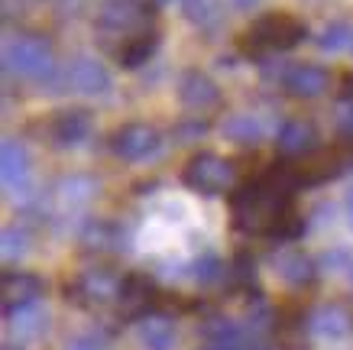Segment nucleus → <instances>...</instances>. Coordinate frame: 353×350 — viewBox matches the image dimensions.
Masks as SVG:
<instances>
[{
	"label": "nucleus",
	"instance_id": "1",
	"mask_svg": "<svg viewBox=\"0 0 353 350\" xmlns=\"http://www.w3.org/2000/svg\"><path fill=\"white\" fill-rule=\"evenodd\" d=\"M295 191L299 179L292 172V162H276L269 166L259 179L246 182L230 195V211H234V227L243 233H263L276 227L282 214L295 208Z\"/></svg>",
	"mask_w": 353,
	"mask_h": 350
},
{
	"label": "nucleus",
	"instance_id": "2",
	"mask_svg": "<svg viewBox=\"0 0 353 350\" xmlns=\"http://www.w3.org/2000/svg\"><path fill=\"white\" fill-rule=\"evenodd\" d=\"M305 23L289 17V13H269L256 20L240 36V52L246 59H266L269 52H285L305 39Z\"/></svg>",
	"mask_w": 353,
	"mask_h": 350
},
{
	"label": "nucleus",
	"instance_id": "3",
	"mask_svg": "<svg viewBox=\"0 0 353 350\" xmlns=\"http://www.w3.org/2000/svg\"><path fill=\"white\" fill-rule=\"evenodd\" d=\"M292 162V172L299 185H318V182H327L334 175H341L353 166V137L341 139L337 146L331 149H314L308 156H295Z\"/></svg>",
	"mask_w": 353,
	"mask_h": 350
},
{
	"label": "nucleus",
	"instance_id": "4",
	"mask_svg": "<svg viewBox=\"0 0 353 350\" xmlns=\"http://www.w3.org/2000/svg\"><path fill=\"white\" fill-rule=\"evenodd\" d=\"M182 182L192 191H201V195H227L234 188V166L214 156V153H198L185 166Z\"/></svg>",
	"mask_w": 353,
	"mask_h": 350
},
{
	"label": "nucleus",
	"instance_id": "5",
	"mask_svg": "<svg viewBox=\"0 0 353 350\" xmlns=\"http://www.w3.org/2000/svg\"><path fill=\"white\" fill-rule=\"evenodd\" d=\"M3 62H7V72L20 75V78H46L52 72V52L36 36H23V39L7 46Z\"/></svg>",
	"mask_w": 353,
	"mask_h": 350
},
{
	"label": "nucleus",
	"instance_id": "6",
	"mask_svg": "<svg viewBox=\"0 0 353 350\" xmlns=\"http://www.w3.org/2000/svg\"><path fill=\"white\" fill-rule=\"evenodd\" d=\"M159 302V289L146 273H127L120 279L117 289V305H120V318L139 321L150 315V308Z\"/></svg>",
	"mask_w": 353,
	"mask_h": 350
},
{
	"label": "nucleus",
	"instance_id": "7",
	"mask_svg": "<svg viewBox=\"0 0 353 350\" xmlns=\"http://www.w3.org/2000/svg\"><path fill=\"white\" fill-rule=\"evenodd\" d=\"M46 282L32 273H23V269H7L3 273V282H0V305H3V315H13L26 305H36L39 295H43Z\"/></svg>",
	"mask_w": 353,
	"mask_h": 350
},
{
	"label": "nucleus",
	"instance_id": "8",
	"mask_svg": "<svg viewBox=\"0 0 353 350\" xmlns=\"http://www.w3.org/2000/svg\"><path fill=\"white\" fill-rule=\"evenodd\" d=\"M110 146H114V153H117L120 159L137 162V159H146L152 149L159 146V133L150 124H127V127H120L114 133Z\"/></svg>",
	"mask_w": 353,
	"mask_h": 350
},
{
	"label": "nucleus",
	"instance_id": "9",
	"mask_svg": "<svg viewBox=\"0 0 353 350\" xmlns=\"http://www.w3.org/2000/svg\"><path fill=\"white\" fill-rule=\"evenodd\" d=\"M272 263H276V273L285 279L292 289H305V286H311V282L318 279V266H314V260H311L308 253L295 250V246L279 250Z\"/></svg>",
	"mask_w": 353,
	"mask_h": 350
},
{
	"label": "nucleus",
	"instance_id": "10",
	"mask_svg": "<svg viewBox=\"0 0 353 350\" xmlns=\"http://www.w3.org/2000/svg\"><path fill=\"white\" fill-rule=\"evenodd\" d=\"M327 88H331V75L324 72L321 65H299L285 75V91L292 97H301V101L321 97Z\"/></svg>",
	"mask_w": 353,
	"mask_h": 350
},
{
	"label": "nucleus",
	"instance_id": "11",
	"mask_svg": "<svg viewBox=\"0 0 353 350\" xmlns=\"http://www.w3.org/2000/svg\"><path fill=\"white\" fill-rule=\"evenodd\" d=\"M276 143L285 156H292V159H295V156H308V153H314V146H318V127H314L311 120L295 117L289 124H282Z\"/></svg>",
	"mask_w": 353,
	"mask_h": 350
},
{
	"label": "nucleus",
	"instance_id": "12",
	"mask_svg": "<svg viewBox=\"0 0 353 350\" xmlns=\"http://www.w3.org/2000/svg\"><path fill=\"white\" fill-rule=\"evenodd\" d=\"M117 289H120V282H114V279L101 269V273L81 276L75 286H68L65 292H68V298H75L78 305H104L108 298L117 295Z\"/></svg>",
	"mask_w": 353,
	"mask_h": 350
},
{
	"label": "nucleus",
	"instance_id": "13",
	"mask_svg": "<svg viewBox=\"0 0 353 350\" xmlns=\"http://www.w3.org/2000/svg\"><path fill=\"white\" fill-rule=\"evenodd\" d=\"M179 97L192 110H211L221 101V91H217V85L204 72H185L182 85H179Z\"/></svg>",
	"mask_w": 353,
	"mask_h": 350
},
{
	"label": "nucleus",
	"instance_id": "14",
	"mask_svg": "<svg viewBox=\"0 0 353 350\" xmlns=\"http://www.w3.org/2000/svg\"><path fill=\"white\" fill-rule=\"evenodd\" d=\"M146 13H152L146 3H137V0H110L108 7L101 10V17H97V23H101V30H133Z\"/></svg>",
	"mask_w": 353,
	"mask_h": 350
},
{
	"label": "nucleus",
	"instance_id": "15",
	"mask_svg": "<svg viewBox=\"0 0 353 350\" xmlns=\"http://www.w3.org/2000/svg\"><path fill=\"white\" fill-rule=\"evenodd\" d=\"M68 85L75 88V91H81V95H104L110 88V75L94 59H78L68 68Z\"/></svg>",
	"mask_w": 353,
	"mask_h": 350
},
{
	"label": "nucleus",
	"instance_id": "16",
	"mask_svg": "<svg viewBox=\"0 0 353 350\" xmlns=\"http://www.w3.org/2000/svg\"><path fill=\"white\" fill-rule=\"evenodd\" d=\"M308 328H311V334H318V338L337 340V338H343V334L353 328V318H350V311H347L343 305H324V308H318V311L311 315Z\"/></svg>",
	"mask_w": 353,
	"mask_h": 350
},
{
	"label": "nucleus",
	"instance_id": "17",
	"mask_svg": "<svg viewBox=\"0 0 353 350\" xmlns=\"http://www.w3.org/2000/svg\"><path fill=\"white\" fill-rule=\"evenodd\" d=\"M91 133V114L75 107V110H62V114L52 120V137L55 143H81V139Z\"/></svg>",
	"mask_w": 353,
	"mask_h": 350
},
{
	"label": "nucleus",
	"instance_id": "18",
	"mask_svg": "<svg viewBox=\"0 0 353 350\" xmlns=\"http://www.w3.org/2000/svg\"><path fill=\"white\" fill-rule=\"evenodd\" d=\"M156 46H159V32L139 30V32H133V36H130L127 43L120 46L117 59H120V65H123V68H137V65L150 62V55L156 52Z\"/></svg>",
	"mask_w": 353,
	"mask_h": 350
},
{
	"label": "nucleus",
	"instance_id": "19",
	"mask_svg": "<svg viewBox=\"0 0 353 350\" xmlns=\"http://www.w3.org/2000/svg\"><path fill=\"white\" fill-rule=\"evenodd\" d=\"M139 340L146 350H169L175 344V324L165 315H146L139 318Z\"/></svg>",
	"mask_w": 353,
	"mask_h": 350
},
{
	"label": "nucleus",
	"instance_id": "20",
	"mask_svg": "<svg viewBox=\"0 0 353 350\" xmlns=\"http://www.w3.org/2000/svg\"><path fill=\"white\" fill-rule=\"evenodd\" d=\"M0 162H3V182H7L10 188H17L20 182L30 179V156H26V149H23L20 143L7 139V143H3V156H0Z\"/></svg>",
	"mask_w": 353,
	"mask_h": 350
},
{
	"label": "nucleus",
	"instance_id": "21",
	"mask_svg": "<svg viewBox=\"0 0 353 350\" xmlns=\"http://www.w3.org/2000/svg\"><path fill=\"white\" fill-rule=\"evenodd\" d=\"M7 318H10V328L17 331L20 338H39V334L49 328V315L36 305L20 308V311H13V315H7Z\"/></svg>",
	"mask_w": 353,
	"mask_h": 350
},
{
	"label": "nucleus",
	"instance_id": "22",
	"mask_svg": "<svg viewBox=\"0 0 353 350\" xmlns=\"http://www.w3.org/2000/svg\"><path fill=\"white\" fill-rule=\"evenodd\" d=\"M81 244H85L88 250H97V253L114 250V246H117V227L108 221H91L88 231L81 233Z\"/></svg>",
	"mask_w": 353,
	"mask_h": 350
},
{
	"label": "nucleus",
	"instance_id": "23",
	"mask_svg": "<svg viewBox=\"0 0 353 350\" xmlns=\"http://www.w3.org/2000/svg\"><path fill=\"white\" fill-rule=\"evenodd\" d=\"M224 137L234 139V143H240V146H250V143H256L259 139V124L246 114H234L224 124Z\"/></svg>",
	"mask_w": 353,
	"mask_h": 350
},
{
	"label": "nucleus",
	"instance_id": "24",
	"mask_svg": "<svg viewBox=\"0 0 353 350\" xmlns=\"http://www.w3.org/2000/svg\"><path fill=\"white\" fill-rule=\"evenodd\" d=\"M91 191H94V182L75 175V179H65L62 185H59V198H62L65 204H85L88 198H91Z\"/></svg>",
	"mask_w": 353,
	"mask_h": 350
},
{
	"label": "nucleus",
	"instance_id": "25",
	"mask_svg": "<svg viewBox=\"0 0 353 350\" xmlns=\"http://www.w3.org/2000/svg\"><path fill=\"white\" fill-rule=\"evenodd\" d=\"M318 43H321L324 52H341V49L353 46V30L347 26V23H334V26L324 30V36L318 39Z\"/></svg>",
	"mask_w": 353,
	"mask_h": 350
},
{
	"label": "nucleus",
	"instance_id": "26",
	"mask_svg": "<svg viewBox=\"0 0 353 350\" xmlns=\"http://www.w3.org/2000/svg\"><path fill=\"white\" fill-rule=\"evenodd\" d=\"M182 10L194 26H211L217 20V10L211 0H182Z\"/></svg>",
	"mask_w": 353,
	"mask_h": 350
},
{
	"label": "nucleus",
	"instance_id": "27",
	"mask_svg": "<svg viewBox=\"0 0 353 350\" xmlns=\"http://www.w3.org/2000/svg\"><path fill=\"white\" fill-rule=\"evenodd\" d=\"M234 279L240 282V286H253V282H256V263H253V256L250 253H236Z\"/></svg>",
	"mask_w": 353,
	"mask_h": 350
},
{
	"label": "nucleus",
	"instance_id": "28",
	"mask_svg": "<svg viewBox=\"0 0 353 350\" xmlns=\"http://www.w3.org/2000/svg\"><path fill=\"white\" fill-rule=\"evenodd\" d=\"M217 276H221V260H217L214 253H208L204 260L194 263V279H198V282H214Z\"/></svg>",
	"mask_w": 353,
	"mask_h": 350
},
{
	"label": "nucleus",
	"instance_id": "29",
	"mask_svg": "<svg viewBox=\"0 0 353 350\" xmlns=\"http://www.w3.org/2000/svg\"><path fill=\"white\" fill-rule=\"evenodd\" d=\"M26 240H30V237H26L23 231L7 227V231H3V256H7V260H13L17 253H23V250H26Z\"/></svg>",
	"mask_w": 353,
	"mask_h": 350
},
{
	"label": "nucleus",
	"instance_id": "30",
	"mask_svg": "<svg viewBox=\"0 0 353 350\" xmlns=\"http://www.w3.org/2000/svg\"><path fill=\"white\" fill-rule=\"evenodd\" d=\"M68 350H104V338H97V334H78Z\"/></svg>",
	"mask_w": 353,
	"mask_h": 350
},
{
	"label": "nucleus",
	"instance_id": "31",
	"mask_svg": "<svg viewBox=\"0 0 353 350\" xmlns=\"http://www.w3.org/2000/svg\"><path fill=\"white\" fill-rule=\"evenodd\" d=\"M341 97L343 101H353V72L343 78V91H341Z\"/></svg>",
	"mask_w": 353,
	"mask_h": 350
},
{
	"label": "nucleus",
	"instance_id": "32",
	"mask_svg": "<svg viewBox=\"0 0 353 350\" xmlns=\"http://www.w3.org/2000/svg\"><path fill=\"white\" fill-rule=\"evenodd\" d=\"M236 7H253V3H256V0H234Z\"/></svg>",
	"mask_w": 353,
	"mask_h": 350
},
{
	"label": "nucleus",
	"instance_id": "33",
	"mask_svg": "<svg viewBox=\"0 0 353 350\" xmlns=\"http://www.w3.org/2000/svg\"><path fill=\"white\" fill-rule=\"evenodd\" d=\"M347 208H350V221H353V195H350V202H347Z\"/></svg>",
	"mask_w": 353,
	"mask_h": 350
},
{
	"label": "nucleus",
	"instance_id": "34",
	"mask_svg": "<svg viewBox=\"0 0 353 350\" xmlns=\"http://www.w3.org/2000/svg\"><path fill=\"white\" fill-rule=\"evenodd\" d=\"M3 350H20V347L17 344H3Z\"/></svg>",
	"mask_w": 353,
	"mask_h": 350
},
{
	"label": "nucleus",
	"instance_id": "35",
	"mask_svg": "<svg viewBox=\"0 0 353 350\" xmlns=\"http://www.w3.org/2000/svg\"><path fill=\"white\" fill-rule=\"evenodd\" d=\"M156 3H169V0H156Z\"/></svg>",
	"mask_w": 353,
	"mask_h": 350
}]
</instances>
